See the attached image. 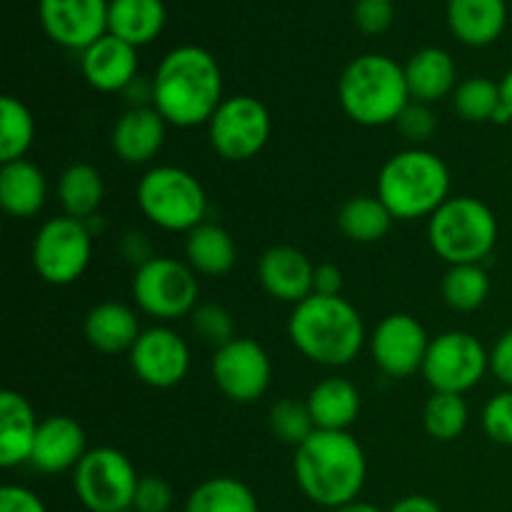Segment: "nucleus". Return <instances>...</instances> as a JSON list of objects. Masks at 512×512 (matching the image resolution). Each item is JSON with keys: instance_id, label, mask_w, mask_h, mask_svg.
<instances>
[{"instance_id": "obj_1", "label": "nucleus", "mask_w": 512, "mask_h": 512, "mask_svg": "<svg viewBox=\"0 0 512 512\" xmlns=\"http://www.w3.org/2000/svg\"><path fill=\"white\" fill-rule=\"evenodd\" d=\"M153 108L175 128L208 125L223 103V70L200 45L173 48L153 75Z\"/></svg>"}, {"instance_id": "obj_2", "label": "nucleus", "mask_w": 512, "mask_h": 512, "mask_svg": "<svg viewBox=\"0 0 512 512\" xmlns=\"http://www.w3.org/2000/svg\"><path fill=\"white\" fill-rule=\"evenodd\" d=\"M293 473L310 503L335 510L358 500L368 478V458L348 430H315L295 448Z\"/></svg>"}, {"instance_id": "obj_3", "label": "nucleus", "mask_w": 512, "mask_h": 512, "mask_svg": "<svg viewBox=\"0 0 512 512\" xmlns=\"http://www.w3.org/2000/svg\"><path fill=\"white\" fill-rule=\"evenodd\" d=\"M288 335L300 355L315 365L343 368L365 345V323L340 295H310L293 308Z\"/></svg>"}, {"instance_id": "obj_4", "label": "nucleus", "mask_w": 512, "mask_h": 512, "mask_svg": "<svg viewBox=\"0 0 512 512\" xmlns=\"http://www.w3.org/2000/svg\"><path fill=\"white\" fill-rule=\"evenodd\" d=\"M338 98L353 123L365 128L395 123L410 103L405 68L388 55H358L340 75Z\"/></svg>"}, {"instance_id": "obj_5", "label": "nucleus", "mask_w": 512, "mask_h": 512, "mask_svg": "<svg viewBox=\"0 0 512 512\" xmlns=\"http://www.w3.org/2000/svg\"><path fill=\"white\" fill-rule=\"evenodd\" d=\"M378 198L398 220L430 218L450 198V170L425 148L395 153L380 168Z\"/></svg>"}, {"instance_id": "obj_6", "label": "nucleus", "mask_w": 512, "mask_h": 512, "mask_svg": "<svg viewBox=\"0 0 512 512\" xmlns=\"http://www.w3.org/2000/svg\"><path fill=\"white\" fill-rule=\"evenodd\" d=\"M430 248L448 265H475L493 253L498 220L478 198H448L428 220Z\"/></svg>"}, {"instance_id": "obj_7", "label": "nucleus", "mask_w": 512, "mask_h": 512, "mask_svg": "<svg viewBox=\"0 0 512 512\" xmlns=\"http://www.w3.org/2000/svg\"><path fill=\"white\" fill-rule=\"evenodd\" d=\"M138 205L158 228L168 233H190L205 223L208 195L193 173L175 165H158L140 178Z\"/></svg>"}, {"instance_id": "obj_8", "label": "nucleus", "mask_w": 512, "mask_h": 512, "mask_svg": "<svg viewBox=\"0 0 512 512\" xmlns=\"http://www.w3.org/2000/svg\"><path fill=\"white\" fill-rule=\"evenodd\" d=\"M93 258V233L85 220L50 218L35 233L30 260L45 283L70 285L88 270Z\"/></svg>"}, {"instance_id": "obj_9", "label": "nucleus", "mask_w": 512, "mask_h": 512, "mask_svg": "<svg viewBox=\"0 0 512 512\" xmlns=\"http://www.w3.org/2000/svg\"><path fill=\"white\" fill-rule=\"evenodd\" d=\"M198 273L175 258H150L135 270L133 300L145 315L178 320L198 308Z\"/></svg>"}, {"instance_id": "obj_10", "label": "nucleus", "mask_w": 512, "mask_h": 512, "mask_svg": "<svg viewBox=\"0 0 512 512\" xmlns=\"http://www.w3.org/2000/svg\"><path fill=\"white\" fill-rule=\"evenodd\" d=\"M138 473L128 455L115 448H93L73 470V488L90 512L133 510Z\"/></svg>"}, {"instance_id": "obj_11", "label": "nucleus", "mask_w": 512, "mask_h": 512, "mask_svg": "<svg viewBox=\"0 0 512 512\" xmlns=\"http://www.w3.org/2000/svg\"><path fill=\"white\" fill-rule=\"evenodd\" d=\"M490 370V353L485 345L465 330H448L430 340L423 375L433 393L465 395Z\"/></svg>"}, {"instance_id": "obj_12", "label": "nucleus", "mask_w": 512, "mask_h": 512, "mask_svg": "<svg viewBox=\"0 0 512 512\" xmlns=\"http://www.w3.org/2000/svg\"><path fill=\"white\" fill-rule=\"evenodd\" d=\"M270 113L253 95H230L208 120V140L230 163L255 158L270 140Z\"/></svg>"}, {"instance_id": "obj_13", "label": "nucleus", "mask_w": 512, "mask_h": 512, "mask_svg": "<svg viewBox=\"0 0 512 512\" xmlns=\"http://www.w3.org/2000/svg\"><path fill=\"white\" fill-rule=\"evenodd\" d=\"M210 370H213V380L220 393L240 405L263 398L273 378L268 353L253 338H235L215 350Z\"/></svg>"}, {"instance_id": "obj_14", "label": "nucleus", "mask_w": 512, "mask_h": 512, "mask_svg": "<svg viewBox=\"0 0 512 512\" xmlns=\"http://www.w3.org/2000/svg\"><path fill=\"white\" fill-rule=\"evenodd\" d=\"M428 348V333L420 320L408 313L388 315L370 335V355L390 378H410L423 370Z\"/></svg>"}, {"instance_id": "obj_15", "label": "nucleus", "mask_w": 512, "mask_h": 512, "mask_svg": "<svg viewBox=\"0 0 512 512\" xmlns=\"http://www.w3.org/2000/svg\"><path fill=\"white\" fill-rule=\"evenodd\" d=\"M130 368L148 388L168 390L185 380L190 370V348L175 330L155 325L140 333L130 350Z\"/></svg>"}, {"instance_id": "obj_16", "label": "nucleus", "mask_w": 512, "mask_h": 512, "mask_svg": "<svg viewBox=\"0 0 512 512\" xmlns=\"http://www.w3.org/2000/svg\"><path fill=\"white\" fill-rule=\"evenodd\" d=\"M110 0H38L45 35L63 48L85 50L108 33Z\"/></svg>"}, {"instance_id": "obj_17", "label": "nucleus", "mask_w": 512, "mask_h": 512, "mask_svg": "<svg viewBox=\"0 0 512 512\" xmlns=\"http://www.w3.org/2000/svg\"><path fill=\"white\" fill-rule=\"evenodd\" d=\"M315 265L303 250L293 245H275L265 250L258 263V280L270 298L280 303H303L313 295Z\"/></svg>"}, {"instance_id": "obj_18", "label": "nucleus", "mask_w": 512, "mask_h": 512, "mask_svg": "<svg viewBox=\"0 0 512 512\" xmlns=\"http://www.w3.org/2000/svg\"><path fill=\"white\" fill-rule=\"evenodd\" d=\"M80 70L90 88L100 93L128 90L138 78V48L105 33L80 55Z\"/></svg>"}, {"instance_id": "obj_19", "label": "nucleus", "mask_w": 512, "mask_h": 512, "mask_svg": "<svg viewBox=\"0 0 512 512\" xmlns=\"http://www.w3.org/2000/svg\"><path fill=\"white\" fill-rule=\"evenodd\" d=\"M85 430L70 415H50L40 420L30 465L45 475H58L78 468L85 458Z\"/></svg>"}, {"instance_id": "obj_20", "label": "nucleus", "mask_w": 512, "mask_h": 512, "mask_svg": "<svg viewBox=\"0 0 512 512\" xmlns=\"http://www.w3.org/2000/svg\"><path fill=\"white\" fill-rule=\"evenodd\" d=\"M168 123L153 105H135L120 115L110 133L113 153L128 165H143L160 153Z\"/></svg>"}, {"instance_id": "obj_21", "label": "nucleus", "mask_w": 512, "mask_h": 512, "mask_svg": "<svg viewBox=\"0 0 512 512\" xmlns=\"http://www.w3.org/2000/svg\"><path fill=\"white\" fill-rule=\"evenodd\" d=\"M38 428L40 423L28 398L15 390H3L0 393V465L3 468L30 463Z\"/></svg>"}, {"instance_id": "obj_22", "label": "nucleus", "mask_w": 512, "mask_h": 512, "mask_svg": "<svg viewBox=\"0 0 512 512\" xmlns=\"http://www.w3.org/2000/svg\"><path fill=\"white\" fill-rule=\"evenodd\" d=\"M448 25L460 43L485 48L503 35L508 25L505 0H448Z\"/></svg>"}, {"instance_id": "obj_23", "label": "nucleus", "mask_w": 512, "mask_h": 512, "mask_svg": "<svg viewBox=\"0 0 512 512\" xmlns=\"http://www.w3.org/2000/svg\"><path fill=\"white\" fill-rule=\"evenodd\" d=\"M83 330L88 343L105 355L130 353L135 340L143 333L135 310L125 303H115V300L90 308V313L85 315Z\"/></svg>"}, {"instance_id": "obj_24", "label": "nucleus", "mask_w": 512, "mask_h": 512, "mask_svg": "<svg viewBox=\"0 0 512 512\" xmlns=\"http://www.w3.org/2000/svg\"><path fill=\"white\" fill-rule=\"evenodd\" d=\"M403 68L410 100H418V103L430 105L458 88L455 60L443 48H420L418 53L410 55Z\"/></svg>"}, {"instance_id": "obj_25", "label": "nucleus", "mask_w": 512, "mask_h": 512, "mask_svg": "<svg viewBox=\"0 0 512 512\" xmlns=\"http://www.w3.org/2000/svg\"><path fill=\"white\" fill-rule=\"evenodd\" d=\"M48 180L30 160H13L0 168V205L10 218L28 220L43 210Z\"/></svg>"}, {"instance_id": "obj_26", "label": "nucleus", "mask_w": 512, "mask_h": 512, "mask_svg": "<svg viewBox=\"0 0 512 512\" xmlns=\"http://www.w3.org/2000/svg\"><path fill=\"white\" fill-rule=\"evenodd\" d=\"M165 3L163 0H110L108 33L125 40L133 48L148 45L163 33Z\"/></svg>"}, {"instance_id": "obj_27", "label": "nucleus", "mask_w": 512, "mask_h": 512, "mask_svg": "<svg viewBox=\"0 0 512 512\" xmlns=\"http://www.w3.org/2000/svg\"><path fill=\"white\" fill-rule=\"evenodd\" d=\"M308 408L318 430H348L360 415V393L350 380L325 378L310 390Z\"/></svg>"}, {"instance_id": "obj_28", "label": "nucleus", "mask_w": 512, "mask_h": 512, "mask_svg": "<svg viewBox=\"0 0 512 512\" xmlns=\"http://www.w3.org/2000/svg\"><path fill=\"white\" fill-rule=\"evenodd\" d=\"M185 258L198 275L220 278L233 270L238 248H235L233 235L223 225L200 223L185 238Z\"/></svg>"}, {"instance_id": "obj_29", "label": "nucleus", "mask_w": 512, "mask_h": 512, "mask_svg": "<svg viewBox=\"0 0 512 512\" xmlns=\"http://www.w3.org/2000/svg\"><path fill=\"white\" fill-rule=\"evenodd\" d=\"M105 198L103 175L90 163H73L65 168L58 183V200L68 218L85 220L95 218Z\"/></svg>"}, {"instance_id": "obj_30", "label": "nucleus", "mask_w": 512, "mask_h": 512, "mask_svg": "<svg viewBox=\"0 0 512 512\" xmlns=\"http://www.w3.org/2000/svg\"><path fill=\"white\" fill-rule=\"evenodd\" d=\"M393 213L385 208L378 195H358L350 198L338 213V228L353 243H378L390 233L393 225Z\"/></svg>"}, {"instance_id": "obj_31", "label": "nucleus", "mask_w": 512, "mask_h": 512, "mask_svg": "<svg viewBox=\"0 0 512 512\" xmlns=\"http://www.w3.org/2000/svg\"><path fill=\"white\" fill-rule=\"evenodd\" d=\"M185 512H260L253 490L238 478H210L185 500Z\"/></svg>"}, {"instance_id": "obj_32", "label": "nucleus", "mask_w": 512, "mask_h": 512, "mask_svg": "<svg viewBox=\"0 0 512 512\" xmlns=\"http://www.w3.org/2000/svg\"><path fill=\"white\" fill-rule=\"evenodd\" d=\"M35 138L33 113L13 95L0 98V163L23 160Z\"/></svg>"}, {"instance_id": "obj_33", "label": "nucleus", "mask_w": 512, "mask_h": 512, "mask_svg": "<svg viewBox=\"0 0 512 512\" xmlns=\"http://www.w3.org/2000/svg\"><path fill=\"white\" fill-rule=\"evenodd\" d=\"M490 280L488 273L475 265H450L443 278V298L458 313H473L488 300Z\"/></svg>"}, {"instance_id": "obj_34", "label": "nucleus", "mask_w": 512, "mask_h": 512, "mask_svg": "<svg viewBox=\"0 0 512 512\" xmlns=\"http://www.w3.org/2000/svg\"><path fill=\"white\" fill-rule=\"evenodd\" d=\"M470 410L463 395L455 393H433L425 403L423 410V425L428 435L440 443H450V440L460 438L468 428Z\"/></svg>"}, {"instance_id": "obj_35", "label": "nucleus", "mask_w": 512, "mask_h": 512, "mask_svg": "<svg viewBox=\"0 0 512 512\" xmlns=\"http://www.w3.org/2000/svg\"><path fill=\"white\" fill-rule=\"evenodd\" d=\"M453 105L455 113L468 123H495L500 110V83L483 75L463 80L455 88Z\"/></svg>"}, {"instance_id": "obj_36", "label": "nucleus", "mask_w": 512, "mask_h": 512, "mask_svg": "<svg viewBox=\"0 0 512 512\" xmlns=\"http://www.w3.org/2000/svg\"><path fill=\"white\" fill-rule=\"evenodd\" d=\"M268 423L275 438L285 445H293V448L303 445L318 430L313 423V415H310L308 400L295 398H280L278 403H273Z\"/></svg>"}, {"instance_id": "obj_37", "label": "nucleus", "mask_w": 512, "mask_h": 512, "mask_svg": "<svg viewBox=\"0 0 512 512\" xmlns=\"http://www.w3.org/2000/svg\"><path fill=\"white\" fill-rule=\"evenodd\" d=\"M190 315H193V333L198 335L203 343L213 345L215 350L228 345L230 340H235L233 315H230L223 305H215V303L198 305Z\"/></svg>"}, {"instance_id": "obj_38", "label": "nucleus", "mask_w": 512, "mask_h": 512, "mask_svg": "<svg viewBox=\"0 0 512 512\" xmlns=\"http://www.w3.org/2000/svg\"><path fill=\"white\" fill-rule=\"evenodd\" d=\"M395 125H398L400 135H403L408 143L418 145V148L423 143H428L435 135V130H438V120H435V113L430 110V105L418 103V100H410V103L405 105V110L400 113V118L395 120Z\"/></svg>"}, {"instance_id": "obj_39", "label": "nucleus", "mask_w": 512, "mask_h": 512, "mask_svg": "<svg viewBox=\"0 0 512 512\" xmlns=\"http://www.w3.org/2000/svg\"><path fill=\"white\" fill-rule=\"evenodd\" d=\"M483 428L488 438L498 445L512 448V390L493 395L483 410Z\"/></svg>"}, {"instance_id": "obj_40", "label": "nucleus", "mask_w": 512, "mask_h": 512, "mask_svg": "<svg viewBox=\"0 0 512 512\" xmlns=\"http://www.w3.org/2000/svg\"><path fill=\"white\" fill-rule=\"evenodd\" d=\"M173 488L168 480L158 478V475H145L138 480V490L133 498L135 512H170L173 508Z\"/></svg>"}, {"instance_id": "obj_41", "label": "nucleus", "mask_w": 512, "mask_h": 512, "mask_svg": "<svg viewBox=\"0 0 512 512\" xmlns=\"http://www.w3.org/2000/svg\"><path fill=\"white\" fill-rule=\"evenodd\" d=\"M353 20L363 33L383 35L395 20L393 0H355Z\"/></svg>"}, {"instance_id": "obj_42", "label": "nucleus", "mask_w": 512, "mask_h": 512, "mask_svg": "<svg viewBox=\"0 0 512 512\" xmlns=\"http://www.w3.org/2000/svg\"><path fill=\"white\" fill-rule=\"evenodd\" d=\"M0 512H48L38 493L23 485H3L0 488Z\"/></svg>"}, {"instance_id": "obj_43", "label": "nucleus", "mask_w": 512, "mask_h": 512, "mask_svg": "<svg viewBox=\"0 0 512 512\" xmlns=\"http://www.w3.org/2000/svg\"><path fill=\"white\" fill-rule=\"evenodd\" d=\"M490 370L505 388L512 390V328L490 350Z\"/></svg>"}, {"instance_id": "obj_44", "label": "nucleus", "mask_w": 512, "mask_h": 512, "mask_svg": "<svg viewBox=\"0 0 512 512\" xmlns=\"http://www.w3.org/2000/svg\"><path fill=\"white\" fill-rule=\"evenodd\" d=\"M340 290H343V273H340L338 265H333V263L315 265L313 293L315 295H340Z\"/></svg>"}, {"instance_id": "obj_45", "label": "nucleus", "mask_w": 512, "mask_h": 512, "mask_svg": "<svg viewBox=\"0 0 512 512\" xmlns=\"http://www.w3.org/2000/svg\"><path fill=\"white\" fill-rule=\"evenodd\" d=\"M388 512H443V508L428 495H405Z\"/></svg>"}, {"instance_id": "obj_46", "label": "nucleus", "mask_w": 512, "mask_h": 512, "mask_svg": "<svg viewBox=\"0 0 512 512\" xmlns=\"http://www.w3.org/2000/svg\"><path fill=\"white\" fill-rule=\"evenodd\" d=\"M495 123H512V70L500 80V110Z\"/></svg>"}, {"instance_id": "obj_47", "label": "nucleus", "mask_w": 512, "mask_h": 512, "mask_svg": "<svg viewBox=\"0 0 512 512\" xmlns=\"http://www.w3.org/2000/svg\"><path fill=\"white\" fill-rule=\"evenodd\" d=\"M330 512H383V510L375 508V505H370V503H360V500H355V503H348V505H343V508H335Z\"/></svg>"}, {"instance_id": "obj_48", "label": "nucleus", "mask_w": 512, "mask_h": 512, "mask_svg": "<svg viewBox=\"0 0 512 512\" xmlns=\"http://www.w3.org/2000/svg\"><path fill=\"white\" fill-rule=\"evenodd\" d=\"M123 512H135V510H123Z\"/></svg>"}]
</instances>
